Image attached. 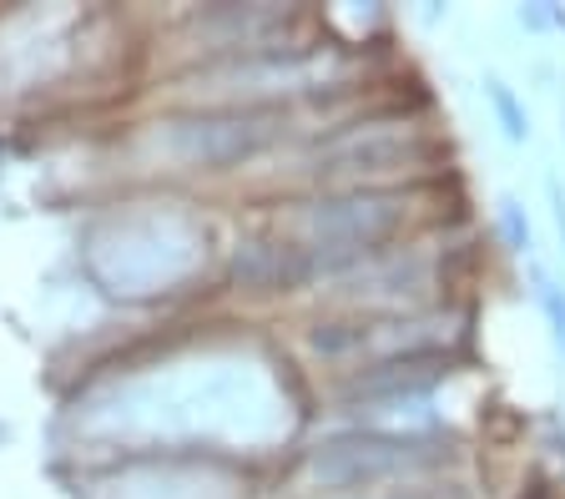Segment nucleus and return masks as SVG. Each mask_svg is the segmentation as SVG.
Returning <instances> with one entry per match:
<instances>
[{
  "instance_id": "f257e3e1",
  "label": "nucleus",
  "mask_w": 565,
  "mask_h": 499,
  "mask_svg": "<svg viewBox=\"0 0 565 499\" xmlns=\"http://www.w3.org/2000/svg\"><path fill=\"white\" fill-rule=\"evenodd\" d=\"M399 197H379V192H353L339 203H318L313 242L323 252H364L399 223Z\"/></svg>"
},
{
  "instance_id": "f03ea898",
  "label": "nucleus",
  "mask_w": 565,
  "mask_h": 499,
  "mask_svg": "<svg viewBox=\"0 0 565 499\" xmlns=\"http://www.w3.org/2000/svg\"><path fill=\"white\" fill-rule=\"evenodd\" d=\"M414 459H419V444L414 440H333L329 449L318 454V469L343 479V485H359V479L404 469Z\"/></svg>"
},
{
  "instance_id": "7ed1b4c3",
  "label": "nucleus",
  "mask_w": 565,
  "mask_h": 499,
  "mask_svg": "<svg viewBox=\"0 0 565 499\" xmlns=\"http://www.w3.org/2000/svg\"><path fill=\"white\" fill-rule=\"evenodd\" d=\"M484 96H490L494 117H500V131H505L510 142H525V137H530V111H525V101H520V96L510 91L500 76H490V82H484Z\"/></svg>"
},
{
  "instance_id": "20e7f679",
  "label": "nucleus",
  "mask_w": 565,
  "mask_h": 499,
  "mask_svg": "<svg viewBox=\"0 0 565 499\" xmlns=\"http://www.w3.org/2000/svg\"><path fill=\"white\" fill-rule=\"evenodd\" d=\"M530 293H535V303H541V313H545V328H551V338H555V348L565 354V288L555 283L545 268H530Z\"/></svg>"
},
{
  "instance_id": "39448f33",
  "label": "nucleus",
  "mask_w": 565,
  "mask_h": 499,
  "mask_svg": "<svg viewBox=\"0 0 565 499\" xmlns=\"http://www.w3.org/2000/svg\"><path fill=\"white\" fill-rule=\"evenodd\" d=\"M494 223H500V238H505V248L520 252V258H530V248H535V232H530L525 207H520L515 197H500V213H494Z\"/></svg>"
},
{
  "instance_id": "423d86ee",
  "label": "nucleus",
  "mask_w": 565,
  "mask_h": 499,
  "mask_svg": "<svg viewBox=\"0 0 565 499\" xmlns=\"http://www.w3.org/2000/svg\"><path fill=\"white\" fill-rule=\"evenodd\" d=\"M520 25H530V31H565V11H555V6H520Z\"/></svg>"
},
{
  "instance_id": "0eeeda50",
  "label": "nucleus",
  "mask_w": 565,
  "mask_h": 499,
  "mask_svg": "<svg viewBox=\"0 0 565 499\" xmlns=\"http://www.w3.org/2000/svg\"><path fill=\"white\" fill-rule=\"evenodd\" d=\"M545 192H551V217H555V232H561V248H565V192H561V182H545Z\"/></svg>"
}]
</instances>
